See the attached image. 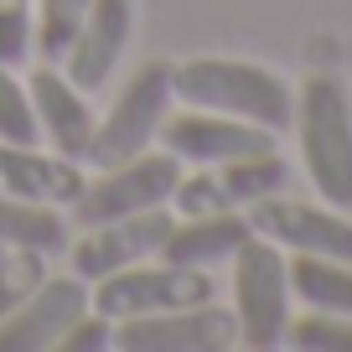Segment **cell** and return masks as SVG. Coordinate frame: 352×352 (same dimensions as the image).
<instances>
[{"instance_id":"obj_1","label":"cell","mask_w":352,"mask_h":352,"mask_svg":"<svg viewBox=\"0 0 352 352\" xmlns=\"http://www.w3.org/2000/svg\"><path fill=\"white\" fill-rule=\"evenodd\" d=\"M176 99L192 109L233 114V120L264 124V130H296V88L280 73L243 57H192V63L171 67Z\"/></svg>"},{"instance_id":"obj_2","label":"cell","mask_w":352,"mask_h":352,"mask_svg":"<svg viewBox=\"0 0 352 352\" xmlns=\"http://www.w3.org/2000/svg\"><path fill=\"white\" fill-rule=\"evenodd\" d=\"M300 161L321 202L352 208V99L331 73H311L296 94Z\"/></svg>"},{"instance_id":"obj_3","label":"cell","mask_w":352,"mask_h":352,"mask_svg":"<svg viewBox=\"0 0 352 352\" xmlns=\"http://www.w3.org/2000/svg\"><path fill=\"white\" fill-rule=\"evenodd\" d=\"M233 321H239V342L249 352H275L285 347L290 327V254L280 243L254 233L239 254H233Z\"/></svg>"},{"instance_id":"obj_4","label":"cell","mask_w":352,"mask_h":352,"mask_svg":"<svg viewBox=\"0 0 352 352\" xmlns=\"http://www.w3.org/2000/svg\"><path fill=\"white\" fill-rule=\"evenodd\" d=\"M171 63H140L135 67V78L120 88V99H114V109L104 114L99 124H94V140H88V166H120L130 161V155L151 151V140L161 135L166 114H171Z\"/></svg>"},{"instance_id":"obj_5","label":"cell","mask_w":352,"mask_h":352,"mask_svg":"<svg viewBox=\"0 0 352 352\" xmlns=\"http://www.w3.org/2000/svg\"><path fill=\"white\" fill-rule=\"evenodd\" d=\"M182 182V161L171 151H140L120 166H104L99 182H83L73 202V218L83 228L94 223H109V218H130V212H145V208H166Z\"/></svg>"},{"instance_id":"obj_6","label":"cell","mask_w":352,"mask_h":352,"mask_svg":"<svg viewBox=\"0 0 352 352\" xmlns=\"http://www.w3.org/2000/svg\"><path fill=\"white\" fill-rule=\"evenodd\" d=\"M212 300L208 270H187V264H130L114 275L94 280V311H104L109 321L124 316H155V311H176V306H197Z\"/></svg>"},{"instance_id":"obj_7","label":"cell","mask_w":352,"mask_h":352,"mask_svg":"<svg viewBox=\"0 0 352 352\" xmlns=\"http://www.w3.org/2000/svg\"><path fill=\"white\" fill-rule=\"evenodd\" d=\"M233 342H239V321H233V311L212 306V300L114 321L120 352H223Z\"/></svg>"},{"instance_id":"obj_8","label":"cell","mask_w":352,"mask_h":352,"mask_svg":"<svg viewBox=\"0 0 352 352\" xmlns=\"http://www.w3.org/2000/svg\"><path fill=\"white\" fill-rule=\"evenodd\" d=\"M155 140H166V151L176 161H192V166H228V161H243V155L275 151V130L233 120V114L192 109V104H187V114H166Z\"/></svg>"},{"instance_id":"obj_9","label":"cell","mask_w":352,"mask_h":352,"mask_svg":"<svg viewBox=\"0 0 352 352\" xmlns=\"http://www.w3.org/2000/svg\"><path fill=\"white\" fill-rule=\"evenodd\" d=\"M176 218L166 208H145V212H130V218H109V223H94L83 228V239L73 243V275L78 280H104L114 270H130V264L161 254V243L171 239Z\"/></svg>"},{"instance_id":"obj_10","label":"cell","mask_w":352,"mask_h":352,"mask_svg":"<svg viewBox=\"0 0 352 352\" xmlns=\"http://www.w3.org/2000/svg\"><path fill=\"white\" fill-rule=\"evenodd\" d=\"M249 228L259 233V239L280 243L285 254H327V259L352 264V223L342 218L337 208L259 197V202H249Z\"/></svg>"},{"instance_id":"obj_11","label":"cell","mask_w":352,"mask_h":352,"mask_svg":"<svg viewBox=\"0 0 352 352\" xmlns=\"http://www.w3.org/2000/svg\"><path fill=\"white\" fill-rule=\"evenodd\" d=\"M83 311H88V285L78 275H67V280L42 275L21 306L0 316V352H47V347H57V337H63Z\"/></svg>"},{"instance_id":"obj_12","label":"cell","mask_w":352,"mask_h":352,"mask_svg":"<svg viewBox=\"0 0 352 352\" xmlns=\"http://www.w3.org/2000/svg\"><path fill=\"white\" fill-rule=\"evenodd\" d=\"M130 32H135V0H94L83 26H78V36L63 52V73L73 78L83 94L104 88V78H109L114 67H120V57H124Z\"/></svg>"},{"instance_id":"obj_13","label":"cell","mask_w":352,"mask_h":352,"mask_svg":"<svg viewBox=\"0 0 352 352\" xmlns=\"http://www.w3.org/2000/svg\"><path fill=\"white\" fill-rule=\"evenodd\" d=\"M26 94H32V109H36V124H42L47 145H52L57 155H67V161H83L88 140H94V124H99L88 94L63 73V67H52V63H42L32 73Z\"/></svg>"},{"instance_id":"obj_14","label":"cell","mask_w":352,"mask_h":352,"mask_svg":"<svg viewBox=\"0 0 352 352\" xmlns=\"http://www.w3.org/2000/svg\"><path fill=\"white\" fill-rule=\"evenodd\" d=\"M0 192L26 202H47V208H73L83 192V171L67 155H47L36 145H6L0 140Z\"/></svg>"},{"instance_id":"obj_15","label":"cell","mask_w":352,"mask_h":352,"mask_svg":"<svg viewBox=\"0 0 352 352\" xmlns=\"http://www.w3.org/2000/svg\"><path fill=\"white\" fill-rule=\"evenodd\" d=\"M249 239H254V228H249L243 212H233V208L202 212V218L176 223L171 239L161 243V259L166 264H187V270H212V264H228Z\"/></svg>"},{"instance_id":"obj_16","label":"cell","mask_w":352,"mask_h":352,"mask_svg":"<svg viewBox=\"0 0 352 352\" xmlns=\"http://www.w3.org/2000/svg\"><path fill=\"white\" fill-rule=\"evenodd\" d=\"M0 243L6 249H36V254H57L67 249V223L57 208L47 202H26L0 192Z\"/></svg>"},{"instance_id":"obj_17","label":"cell","mask_w":352,"mask_h":352,"mask_svg":"<svg viewBox=\"0 0 352 352\" xmlns=\"http://www.w3.org/2000/svg\"><path fill=\"white\" fill-rule=\"evenodd\" d=\"M290 290L311 311H337L352 316V264L327 254H290Z\"/></svg>"},{"instance_id":"obj_18","label":"cell","mask_w":352,"mask_h":352,"mask_svg":"<svg viewBox=\"0 0 352 352\" xmlns=\"http://www.w3.org/2000/svg\"><path fill=\"white\" fill-rule=\"evenodd\" d=\"M218 182H223L233 208H249V202H259V197H280V192H285L290 166H285L280 151H259V155H243V161H228L218 171Z\"/></svg>"},{"instance_id":"obj_19","label":"cell","mask_w":352,"mask_h":352,"mask_svg":"<svg viewBox=\"0 0 352 352\" xmlns=\"http://www.w3.org/2000/svg\"><path fill=\"white\" fill-rule=\"evenodd\" d=\"M88 6L94 0H36V26H32V47L42 52V63H63L67 42L78 36Z\"/></svg>"},{"instance_id":"obj_20","label":"cell","mask_w":352,"mask_h":352,"mask_svg":"<svg viewBox=\"0 0 352 352\" xmlns=\"http://www.w3.org/2000/svg\"><path fill=\"white\" fill-rule=\"evenodd\" d=\"M0 140L6 145H36L42 140L32 94H26V83L16 78V67H6V63H0Z\"/></svg>"},{"instance_id":"obj_21","label":"cell","mask_w":352,"mask_h":352,"mask_svg":"<svg viewBox=\"0 0 352 352\" xmlns=\"http://www.w3.org/2000/svg\"><path fill=\"white\" fill-rule=\"evenodd\" d=\"M285 347H296V352H352V316L311 311V316L285 327Z\"/></svg>"},{"instance_id":"obj_22","label":"cell","mask_w":352,"mask_h":352,"mask_svg":"<svg viewBox=\"0 0 352 352\" xmlns=\"http://www.w3.org/2000/svg\"><path fill=\"white\" fill-rule=\"evenodd\" d=\"M32 26H36V6L32 0H0V63L21 67L26 57L36 52L32 47Z\"/></svg>"},{"instance_id":"obj_23","label":"cell","mask_w":352,"mask_h":352,"mask_svg":"<svg viewBox=\"0 0 352 352\" xmlns=\"http://www.w3.org/2000/svg\"><path fill=\"white\" fill-rule=\"evenodd\" d=\"M171 208L182 212V218H202V212H223V208H233L228 202V192H223V182L212 176V166H202V171H182V182H176V192H171Z\"/></svg>"},{"instance_id":"obj_24","label":"cell","mask_w":352,"mask_h":352,"mask_svg":"<svg viewBox=\"0 0 352 352\" xmlns=\"http://www.w3.org/2000/svg\"><path fill=\"white\" fill-rule=\"evenodd\" d=\"M42 275L47 270H42V254L36 249H11V259H0V316L21 306Z\"/></svg>"},{"instance_id":"obj_25","label":"cell","mask_w":352,"mask_h":352,"mask_svg":"<svg viewBox=\"0 0 352 352\" xmlns=\"http://www.w3.org/2000/svg\"><path fill=\"white\" fill-rule=\"evenodd\" d=\"M57 347L63 352H104V347H114V321L104 316V311H83V316L57 337Z\"/></svg>"}]
</instances>
